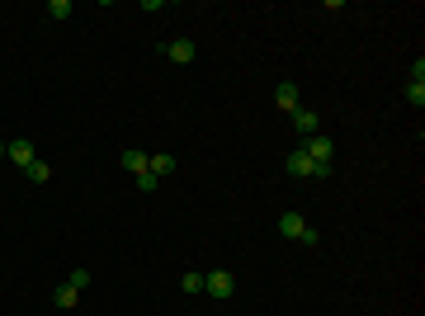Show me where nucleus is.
I'll return each mask as SVG.
<instances>
[{
    "instance_id": "obj_17",
    "label": "nucleus",
    "mask_w": 425,
    "mask_h": 316,
    "mask_svg": "<svg viewBox=\"0 0 425 316\" xmlns=\"http://www.w3.org/2000/svg\"><path fill=\"white\" fill-rule=\"evenodd\" d=\"M47 15H52V19H66V15H71V0H52V5H47Z\"/></svg>"
},
{
    "instance_id": "obj_1",
    "label": "nucleus",
    "mask_w": 425,
    "mask_h": 316,
    "mask_svg": "<svg viewBox=\"0 0 425 316\" xmlns=\"http://www.w3.org/2000/svg\"><path fill=\"white\" fill-rule=\"evenodd\" d=\"M302 151H307V160L316 165V179H326V175H331V160H335L331 137H326V132H312V137H302Z\"/></svg>"
},
{
    "instance_id": "obj_7",
    "label": "nucleus",
    "mask_w": 425,
    "mask_h": 316,
    "mask_svg": "<svg viewBox=\"0 0 425 316\" xmlns=\"http://www.w3.org/2000/svg\"><path fill=\"white\" fill-rule=\"evenodd\" d=\"M293 127H298V137H312V132H321V118L298 104V109H293Z\"/></svg>"
},
{
    "instance_id": "obj_15",
    "label": "nucleus",
    "mask_w": 425,
    "mask_h": 316,
    "mask_svg": "<svg viewBox=\"0 0 425 316\" xmlns=\"http://www.w3.org/2000/svg\"><path fill=\"white\" fill-rule=\"evenodd\" d=\"M66 284L76 288V293H85V288H90V269H76V274H71V279H66Z\"/></svg>"
},
{
    "instance_id": "obj_2",
    "label": "nucleus",
    "mask_w": 425,
    "mask_h": 316,
    "mask_svg": "<svg viewBox=\"0 0 425 316\" xmlns=\"http://www.w3.org/2000/svg\"><path fill=\"white\" fill-rule=\"evenodd\" d=\"M279 232L288 241H302V246H316V241H321L312 222H302V213H283V217H279Z\"/></svg>"
},
{
    "instance_id": "obj_11",
    "label": "nucleus",
    "mask_w": 425,
    "mask_h": 316,
    "mask_svg": "<svg viewBox=\"0 0 425 316\" xmlns=\"http://www.w3.org/2000/svg\"><path fill=\"white\" fill-rule=\"evenodd\" d=\"M147 165H152V156H147V151H123V170L128 175H142Z\"/></svg>"
},
{
    "instance_id": "obj_10",
    "label": "nucleus",
    "mask_w": 425,
    "mask_h": 316,
    "mask_svg": "<svg viewBox=\"0 0 425 316\" xmlns=\"http://www.w3.org/2000/svg\"><path fill=\"white\" fill-rule=\"evenodd\" d=\"M24 175H29L33 184H47V179H52V165H47V160H38V156H33L29 165H24Z\"/></svg>"
},
{
    "instance_id": "obj_16",
    "label": "nucleus",
    "mask_w": 425,
    "mask_h": 316,
    "mask_svg": "<svg viewBox=\"0 0 425 316\" xmlns=\"http://www.w3.org/2000/svg\"><path fill=\"white\" fill-rule=\"evenodd\" d=\"M156 184H161V179H156L152 170H142V175H137V189H142V194H156Z\"/></svg>"
},
{
    "instance_id": "obj_14",
    "label": "nucleus",
    "mask_w": 425,
    "mask_h": 316,
    "mask_svg": "<svg viewBox=\"0 0 425 316\" xmlns=\"http://www.w3.org/2000/svg\"><path fill=\"white\" fill-rule=\"evenodd\" d=\"M407 104H416V109L425 104V85H421V80H411V85H407Z\"/></svg>"
},
{
    "instance_id": "obj_9",
    "label": "nucleus",
    "mask_w": 425,
    "mask_h": 316,
    "mask_svg": "<svg viewBox=\"0 0 425 316\" xmlns=\"http://www.w3.org/2000/svg\"><path fill=\"white\" fill-rule=\"evenodd\" d=\"M147 170L156 175V179H166V175H175V170H180V160H175L171 151H161V156H152V165H147Z\"/></svg>"
},
{
    "instance_id": "obj_5",
    "label": "nucleus",
    "mask_w": 425,
    "mask_h": 316,
    "mask_svg": "<svg viewBox=\"0 0 425 316\" xmlns=\"http://www.w3.org/2000/svg\"><path fill=\"white\" fill-rule=\"evenodd\" d=\"M161 52H166L175 66H189V62H194V43H189V38H175V43H166Z\"/></svg>"
},
{
    "instance_id": "obj_13",
    "label": "nucleus",
    "mask_w": 425,
    "mask_h": 316,
    "mask_svg": "<svg viewBox=\"0 0 425 316\" xmlns=\"http://www.w3.org/2000/svg\"><path fill=\"white\" fill-rule=\"evenodd\" d=\"M180 288H185L189 298H199V293H204V274H194V269H189L185 279H180Z\"/></svg>"
},
{
    "instance_id": "obj_12",
    "label": "nucleus",
    "mask_w": 425,
    "mask_h": 316,
    "mask_svg": "<svg viewBox=\"0 0 425 316\" xmlns=\"http://www.w3.org/2000/svg\"><path fill=\"white\" fill-rule=\"evenodd\" d=\"M52 302L71 312V307H76V302H80V293H76V288H71V284H62V288H57V293H52Z\"/></svg>"
},
{
    "instance_id": "obj_8",
    "label": "nucleus",
    "mask_w": 425,
    "mask_h": 316,
    "mask_svg": "<svg viewBox=\"0 0 425 316\" xmlns=\"http://www.w3.org/2000/svg\"><path fill=\"white\" fill-rule=\"evenodd\" d=\"M274 104H279L283 113H293V109H298V85H293V80H283L279 90H274Z\"/></svg>"
},
{
    "instance_id": "obj_3",
    "label": "nucleus",
    "mask_w": 425,
    "mask_h": 316,
    "mask_svg": "<svg viewBox=\"0 0 425 316\" xmlns=\"http://www.w3.org/2000/svg\"><path fill=\"white\" fill-rule=\"evenodd\" d=\"M204 293L208 298H218V302H227L236 293V279L227 274V269H213V274H204Z\"/></svg>"
},
{
    "instance_id": "obj_18",
    "label": "nucleus",
    "mask_w": 425,
    "mask_h": 316,
    "mask_svg": "<svg viewBox=\"0 0 425 316\" xmlns=\"http://www.w3.org/2000/svg\"><path fill=\"white\" fill-rule=\"evenodd\" d=\"M0 160H5V146H0Z\"/></svg>"
},
{
    "instance_id": "obj_6",
    "label": "nucleus",
    "mask_w": 425,
    "mask_h": 316,
    "mask_svg": "<svg viewBox=\"0 0 425 316\" xmlns=\"http://www.w3.org/2000/svg\"><path fill=\"white\" fill-rule=\"evenodd\" d=\"M5 156L15 160V165H29V160L38 156V151H33V142H29V137H15V142H5Z\"/></svg>"
},
{
    "instance_id": "obj_4",
    "label": "nucleus",
    "mask_w": 425,
    "mask_h": 316,
    "mask_svg": "<svg viewBox=\"0 0 425 316\" xmlns=\"http://www.w3.org/2000/svg\"><path fill=\"white\" fill-rule=\"evenodd\" d=\"M283 165H288V175H293V179H316V165L307 160V151H302V146H298L288 160H283Z\"/></svg>"
}]
</instances>
